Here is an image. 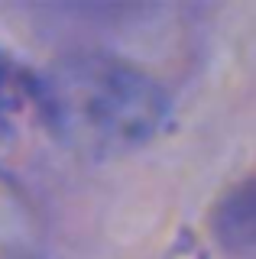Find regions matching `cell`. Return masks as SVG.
Listing matches in <instances>:
<instances>
[{
  "instance_id": "cell-1",
  "label": "cell",
  "mask_w": 256,
  "mask_h": 259,
  "mask_svg": "<svg viewBox=\"0 0 256 259\" xmlns=\"http://www.w3.org/2000/svg\"><path fill=\"white\" fill-rule=\"evenodd\" d=\"M36 107L65 146L117 156L159 133L169 117V94L130 62L75 55L36 75Z\"/></svg>"
},
{
  "instance_id": "cell-3",
  "label": "cell",
  "mask_w": 256,
  "mask_h": 259,
  "mask_svg": "<svg viewBox=\"0 0 256 259\" xmlns=\"http://www.w3.org/2000/svg\"><path fill=\"white\" fill-rule=\"evenodd\" d=\"M36 107V75L0 49V120Z\"/></svg>"
},
{
  "instance_id": "cell-2",
  "label": "cell",
  "mask_w": 256,
  "mask_h": 259,
  "mask_svg": "<svg viewBox=\"0 0 256 259\" xmlns=\"http://www.w3.org/2000/svg\"><path fill=\"white\" fill-rule=\"evenodd\" d=\"M218 237L237 253H250L253 246V188L243 182L237 191H230L227 204L218 210Z\"/></svg>"
}]
</instances>
